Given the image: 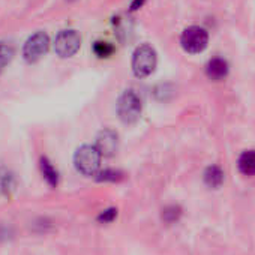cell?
Segmentation results:
<instances>
[{
	"label": "cell",
	"instance_id": "cell-1",
	"mask_svg": "<svg viewBox=\"0 0 255 255\" xmlns=\"http://www.w3.org/2000/svg\"><path fill=\"white\" fill-rule=\"evenodd\" d=\"M143 111V102L140 95L134 89L125 90L117 101V116L125 125L135 123Z\"/></svg>",
	"mask_w": 255,
	"mask_h": 255
},
{
	"label": "cell",
	"instance_id": "cell-2",
	"mask_svg": "<svg viewBox=\"0 0 255 255\" xmlns=\"http://www.w3.org/2000/svg\"><path fill=\"white\" fill-rule=\"evenodd\" d=\"M101 153L95 146L84 144L74 155V164L83 176H96L101 167Z\"/></svg>",
	"mask_w": 255,
	"mask_h": 255
},
{
	"label": "cell",
	"instance_id": "cell-3",
	"mask_svg": "<svg viewBox=\"0 0 255 255\" xmlns=\"http://www.w3.org/2000/svg\"><path fill=\"white\" fill-rule=\"evenodd\" d=\"M156 65H158V56L150 45L143 44L137 47L132 56V72L137 78L149 77L155 71Z\"/></svg>",
	"mask_w": 255,
	"mask_h": 255
},
{
	"label": "cell",
	"instance_id": "cell-4",
	"mask_svg": "<svg viewBox=\"0 0 255 255\" xmlns=\"http://www.w3.org/2000/svg\"><path fill=\"white\" fill-rule=\"evenodd\" d=\"M209 44V33L200 26H191L183 30L180 36L182 48L189 54H198L206 50Z\"/></svg>",
	"mask_w": 255,
	"mask_h": 255
},
{
	"label": "cell",
	"instance_id": "cell-5",
	"mask_svg": "<svg viewBox=\"0 0 255 255\" xmlns=\"http://www.w3.org/2000/svg\"><path fill=\"white\" fill-rule=\"evenodd\" d=\"M48 47H50L48 35L45 32H36L26 41L23 48V56L29 63L38 62L48 51Z\"/></svg>",
	"mask_w": 255,
	"mask_h": 255
},
{
	"label": "cell",
	"instance_id": "cell-6",
	"mask_svg": "<svg viewBox=\"0 0 255 255\" xmlns=\"http://www.w3.org/2000/svg\"><path fill=\"white\" fill-rule=\"evenodd\" d=\"M81 47V38L75 30H63L56 36L54 51L60 57H72Z\"/></svg>",
	"mask_w": 255,
	"mask_h": 255
},
{
	"label": "cell",
	"instance_id": "cell-7",
	"mask_svg": "<svg viewBox=\"0 0 255 255\" xmlns=\"http://www.w3.org/2000/svg\"><path fill=\"white\" fill-rule=\"evenodd\" d=\"M95 147L98 149L101 156H105V158L114 156L119 149V134L114 129L105 128V129H102L98 134Z\"/></svg>",
	"mask_w": 255,
	"mask_h": 255
},
{
	"label": "cell",
	"instance_id": "cell-8",
	"mask_svg": "<svg viewBox=\"0 0 255 255\" xmlns=\"http://www.w3.org/2000/svg\"><path fill=\"white\" fill-rule=\"evenodd\" d=\"M228 63L227 60L221 59V57H215L212 60H209V63L206 65V75L213 80V81H221L228 75Z\"/></svg>",
	"mask_w": 255,
	"mask_h": 255
},
{
	"label": "cell",
	"instance_id": "cell-9",
	"mask_svg": "<svg viewBox=\"0 0 255 255\" xmlns=\"http://www.w3.org/2000/svg\"><path fill=\"white\" fill-rule=\"evenodd\" d=\"M39 170H41V174L44 177V180L51 186V188H56L59 185V171L56 170V167L53 165V162L47 158V156H41L39 159Z\"/></svg>",
	"mask_w": 255,
	"mask_h": 255
},
{
	"label": "cell",
	"instance_id": "cell-10",
	"mask_svg": "<svg viewBox=\"0 0 255 255\" xmlns=\"http://www.w3.org/2000/svg\"><path fill=\"white\" fill-rule=\"evenodd\" d=\"M237 167L243 176H255V150L243 152L239 158Z\"/></svg>",
	"mask_w": 255,
	"mask_h": 255
},
{
	"label": "cell",
	"instance_id": "cell-11",
	"mask_svg": "<svg viewBox=\"0 0 255 255\" xmlns=\"http://www.w3.org/2000/svg\"><path fill=\"white\" fill-rule=\"evenodd\" d=\"M204 182L210 188H218L224 182V171L218 165H212L204 173Z\"/></svg>",
	"mask_w": 255,
	"mask_h": 255
},
{
	"label": "cell",
	"instance_id": "cell-12",
	"mask_svg": "<svg viewBox=\"0 0 255 255\" xmlns=\"http://www.w3.org/2000/svg\"><path fill=\"white\" fill-rule=\"evenodd\" d=\"M93 53L99 59H108L114 53V45L110 44L108 41H96L93 44Z\"/></svg>",
	"mask_w": 255,
	"mask_h": 255
},
{
	"label": "cell",
	"instance_id": "cell-13",
	"mask_svg": "<svg viewBox=\"0 0 255 255\" xmlns=\"http://www.w3.org/2000/svg\"><path fill=\"white\" fill-rule=\"evenodd\" d=\"M123 177H125V174L120 170H114V168H107V170L98 171V174H96V180L98 182H111V183H116V182H120Z\"/></svg>",
	"mask_w": 255,
	"mask_h": 255
},
{
	"label": "cell",
	"instance_id": "cell-14",
	"mask_svg": "<svg viewBox=\"0 0 255 255\" xmlns=\"http://www.w3.org/2000/svg\"><path fill=\"white\" fill-rule=\"evenodd\" d=\"M14 57V48L6 44V42H0V69L5 68Z\"/></svg>",
	"mask_w": 255,
	"mask_h": 255
},
{
	"label": "cell",
	"instance_id": "cell-15",
	"mask_svg": "<svg viewBox=\"0 0 255 255\" xmlns=\"http://www.w3.org/2000/svg\"><path fill=\"white\" fill-rule=\"evenodd\" d=\"M180 215H182V210H180V207H177V206H167V207L162 210V219H164L167 224H174V222H177L179 218H180Z\"/></svg>",
	"mask_w": 255,
	"mask_h": 255
},
{
	"label": "cell",
	"instance_id": "cell-16",
	"mask_svg": "<svg viewBox=\"0 0 255 255\" xmlns=\"http://www.w3.org/2000/svg\"><path fill=\"white\" fill-rule=\"evenodd\" d=\"M117 218V209L110 207L107 210H102L98 216V222L99 224H111L114 219Z\"/></svg>",
	"mask_w": 255,
	"mask_h": 255
},
{
	"label": "cell",
	"instance_id": "cell-17",
	"mask_svg": "<svg viewBox=\"0 0 255 255\" xmlns=\"http://www.w3.org/2000/svg\"><path fill=\"white\" fill-rule=\"evenodd\" d=\"M144 2H146V0H134V2L131 3V11H137V9H140V8L144 5Z\"/></svg>",
	"mask_w": 255,
	"mask_h": 255
}]
</instances>
